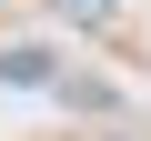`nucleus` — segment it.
I'll return each mask as SVG.
<instances>
[{
	"instance_id": "obj_1",
	"label": "nucleus",
	"mask_w": 151,
	"mask_h": 141,
	"mask_svg": "<svg viewBox=\"0 0 151 141\" xmlns=\"http://www.w3.org/2000/svg\"><path fill=\"white\" fill-rule=\"evenodd\" d=\"M0 81L40 91V81H60V70H50V50H40V40H10V50H0Z\"/></svg>"
},
{
	"instance_id": "obj_2",
	"label": "nucleus",
	"mask_w": 151,
	"mask_h": 141,
	"mask_svg": "<svg viewBox=\"0 0 151 141\" xmlns=\"http://www.w3.org/2000/svg\"><path fill=\"white\" fill-rule=\"evenodd\" d=\"M70 111H111V81H81V70H60V81H50Z\"/></svg>"
},
{
	"instance_id": "obj_3",
	"label": "nucleus",
	"mask_w": 151,
	"mask_h": 141,
	"mask_svg": "<svg viewBox=\"0 0 151 141\" xmlns=\"http://www.w3.org/2000/svg\"><path fill=\"white\" fill-rule=\"evenodd\" d=\"M121 0H50V20H81V30H111Z\"/></svg>"
}]
</instances>
